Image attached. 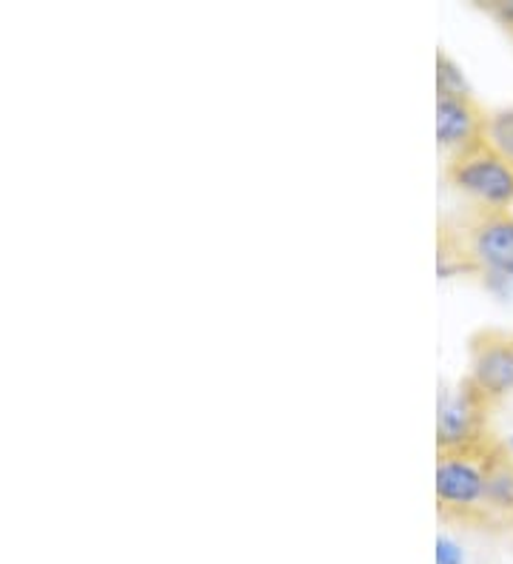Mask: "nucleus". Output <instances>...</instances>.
Here are the masks:
<instances>
[{"mask_svg": "<svg viewBox=\"0 0 513 564\" xmlns=\"http://www.w3.org/2000/svg\"><path fill=\"white\" fill-rule=\"evenodd\" d=\"M507 451H511V456H513V436H511V440H507Z\"/></svg>", "mask_w": 513, "mask_h": 564, "instance_id": "nucleus-12", "label": "nucleus"}, {"mask_svg": "<svg viewBox=\"0 0 513 564\" xmlns=\"http://www.w3.org/2000/svg\"><path fill=\"white\" fill-rule=\"evenodd\" d=\"M437 91H448V95H471L462 69H459L451 57L442 55V52L437 55Z\"/></svg>", "mask_w": 513, "mask_h": 564, "instance_id": "nucleus-9", "label": "nucleus"}, {"mask_svg": "<svg viewBox=\"0 0 513 564\" xmlns=\"http://www.w3.org/2000/svg\"><path fill=\"white\" fill-rule=\"evenodd\" d=\"M488 12L507 29V35L513 37V0H493L488 3Z\"/></svg>", "mask_w": 513, "mask_h": 564, "instance_id": "nucleus-11", "label": "nucleus"}, {"mask_svg": "<svg viewBox=\"0 0 513 564\" xmlns=\"http://www.w3.org/2000/svg\"><path fill=\"white\" fill-rule=\"evenodd\" d=\"M434 564H466L462 544L451 536H437V544H434Z\"/></svg>", "mask_w": 513, "mask_h": 564, "instance_id": "nucleus-10", "label": "nucleus"}, {"mask_svg": "<svg viewBox=\"0 0 513 564\" xmlns=\"http://www.w3.org/2000/svg\"><path fill=\"white\" fill-rule=\"evenodd\" d=\"M493 445L477 451H439L437 454V502L442 513H473L485 508L488 465H491Z\"/></svg>", "mask_w": 513, "mask_h": 564, "instance_id": "nucleus-3", "label": "nucleus"}, {"mask_svg": "<svg viewBox=\"0 0 513 564\" xmlns=\"http://www.w3.org/2000/svg\"><path fill=\"white\" fill-rule=\"evenodd\" d=\"M488 405L491 402L468 382V377L453 391H442L437 408L439 451H477V447H485Z\"/></svg>", "mask_w": 513, "mask_h": 564, "instance_id": "nucleus-4", "label": "nucleus"}, {"mask_svg": "<svg viewBox=\"0 0 513 564\" xmlns=\"http://www.w3.org/2000/svg\"><path fill=\"white\" fill-rule=\"evenodd\" d=\"M488 111L479 109L473 95H448L437 91V143L439 149L457 158L479 143H485Z\"/></svg>", "mask_w": 513, "mask_h": 564, "instance_id": "nucleus-6", "label": "nucleus"}, {"mask_svg": "<svg viewBox=\"0 0 513 564\" xmlns=\"http://www.w3.org/2000/svg\"><path fill=\"white\" fill-rule=\"evenodd\" d=\"M445 177L477 208L507 212L513 206V160L488 143L448 160Z\"/></svg>", "mask_w": 513, "mask_h": 564, "instance_id": "nucleus-2", "label": "nucleus"}, {"mask_svg": "<svg viewBox=\"0 0 513 564\" xmlns=\"http://www.w3.org/2000/svg\"><path fill=\"white\" fill-rule=\"evenodd\" d=\"M468 382L488 402L513 393V334L505 330H479L471 339V371Z\"/></svg>", "mask_w": 513, "mask_h": 564, "instance_id": "nucleus-5", "label": "nucleus"}, {"mask_svg": "<svg viewBox=\"0 0 513 564\" xmlns=\"http://www.w3.org/2000/svg\"><path fill=\"white\" fill-rule=\"evenodd\" d=\"M453 235V231H451ZM473 274L485 280L488 289L513 285V212L477 208L462 223V231L453 235Z\"/></svg>", "mask_w": 513, "mask_h": 564, "instance_id": "nucleus-1", "label": "nucleus"}, {"mask_svg": "<svg viewBox=\"0 0 513 564\" xmlns=\"http://www.w3.org/2000/svg\"><path fill=\"white\" fill-rule=\"evenodd\" d=\"M485 143L500 154L513 160V106L488 111L485 118Z\"/></svg>", "mask_w": 513, "mask_h": 564, "instance_id": "nucleus-8", "label": "nucleus"}, {"mask_svg": "<svg viewBox=\"0 0 513 564\" xmlns=\"http://www.w3.org/2000/svg\"><path fill=\"white\" fill-rule=\"evenodd\" d=\"M485 508L496 513H513V459H507L500 447H493L491 465H488Z\"/></svg>", "mask_w": 513, "mask_h": 564, "instance_id": "nucleus-7", "label": "nucleus"}]
</instances>
